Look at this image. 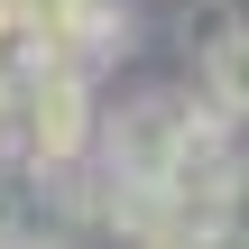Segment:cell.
<instances>
[{
	"label": "cell",
	"mask_w": 249,
	"mask_h": 249,
	"mask_svg": "<svg viewBox=\"0 0 249 249\" xmlns=\"http://www.w3.org/2000/svg\"><path fill=\"white\" fill-rule=\"evenodd\" d=\"M102 148V120H92V74L65 65V55H18V166L37 176H65Z\"/></svg>",
	"instance_id": "obj_1"
},
{
	"label": "cell",
	"mask_w": 249,
	"mask_h": 249,
	"mask_svg": "<svg viewBox=\"0 0 249 249\" xmlns=\"http://www.w3.org/2000/svg\"><path fill=\"white\" fill-rule=\"evenodd\" d=\"M74 240H83V222L65 213L55 176H37V166L0 176V249H74Z\"/></svg>",
	"instance_id": "obj_2"
},
{
	"label": "cell",
	"mask_w": 249,
	"mask_h": 249,
	"mask_svg": "<svg viewBox=\"0 0 249 249\" xmlns=\"http://www.w3.org/2000/svg\"><path fill=\"white\" fill-rule=\"evenodd\" d=\"M203 102L231 111V120H249V28H222L203 46Z\"/></svg>",
	"instance_id": "obj_3"
},
{
	"label": "cell",
	"mask_w": 249,
	"mask_h": 249,
	"mask_svg": "<svg viewBox=\"0 0 249 249\" xmlns=\"http://www.w3.org/2000/svg\"><path fill=\"white\" fill-rule=\"evenodd\" d=\"M213 222H222L231 240H249V157H231V166L213 176Z\"/></svg>",
	"instance_id": "obj_4"
}]
</instances>
